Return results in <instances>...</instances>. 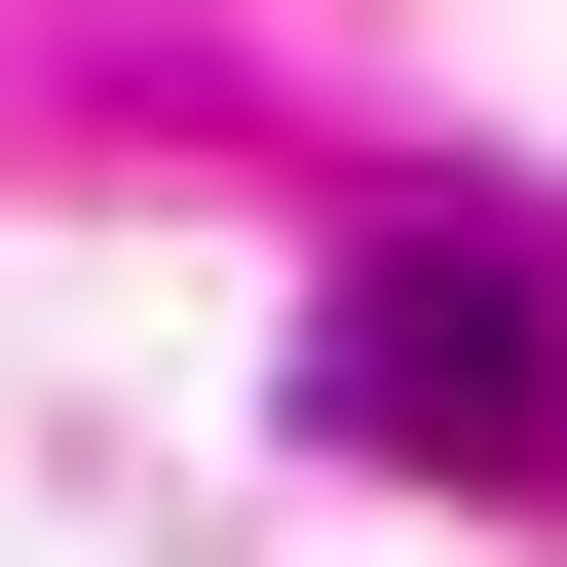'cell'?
Listing matches in <instances>:
<instances>
[{"label": "cell", "mask_w": 567, "mask_h": 567, "mask_svg": "<svg viewBox=\"0 0 567 567\" xmlns=\"http://www.w3.org/2000/svg\"><path fill=\"white\" fill-rule=\"evenodd\" d=\"M303 416L416 454V492H529L567 454V303H529V265H341V303H303Z\"/></svg>", "instance_id": "6da1fadb"}]
</instances>
